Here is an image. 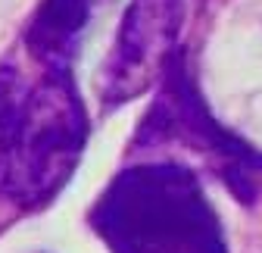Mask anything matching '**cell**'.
Instances as JSON below:
<instances>
[{
	"instance_id": "1",
	"label": "cell",
	"mask_w": 262,
	"mask_h": 253,
	"mask_svg": "<svg viewBox=\"0 0 262 253\" xmlns=\"http://www.w3.org/2000/svg\"><path fill=\"white\" fill-rule=\"evenodd\" d=\"M88 222L110 253H228L200 178L175 160L122 169Z\"/></svg>"
},
{
	"instance_id": "2",
	"label": "cell",
	"mask_w": 262,
	"mask_h": 253,
	"mask_svg": "<svg viewBox=\"0 0 262 253\" xmlns=\"http://www.w3.org/2000/svg\"><path fill=\"white\" fill-rule=\"evenodd\" d=\"M88 144V113L72 69H47L28 91L22 119L0 169V194L22 209L50 203L72 178Z\"/></svg>"
},
{
	"instance_id": "3",
	"label": "cell",
	"mask_w": 262,
	"mask_h": 253,
	"mask_svg": "<svg viewBox=\"0 0 262 253\" xmlns=\"http://www.w3.org/2000/svg\"><path fill=\"white\" fill-rule=\"evenodd\" d=\"M135 147H178L190 153L247 206L262 194V150L215 122L181 47L156 85V100L135 135Z\"/></svg>"
},
{
	"instance_id": "4",
	"label": "cell",
	"mask_w": 262,
	"mask_h": 253,
	"mask_svg": "<svg viewBox=\"0 0 262 253\" xmlns=\"http://www.w3.org/2000/svg\"><path fill=\"white\" fill-rule=\"evenodd\" d=\"M184 19V0H131L113 53L100 75V100L122 107L159 85L172 53L178 50V31Z\"/></svg>"
},
{
	"instance_id": "5",
	"label": "cell",
	"mask_w": 262,
	"mask_h": 253,
	"mask_svg": "<svg viewBox=\"0 0 262 253\" xmlns=\"http://www.w3.org/2000/svg\"><path fill=\"white\" fill-rule=\"evenodd\" d=\"M103 0H41L25 31V47L44 69H72L81 38Z\"/></svg>"
},
{
	"instance_id": "6",
	"label": "cell",
	"mask_w": 262,
	"mask_h": 253,
	"mask_svg": "<svg viewBox=\"0 0 262 253\" xmlns=\"http://www.w3.org/2000/svg\"><path fill=\"white\" fill-rule=\"evenodd\" d=\"M25 97H28V88L16 72V66H0V169H4L7 153L13 147Z\"/></svg>"
}]
</instances>
